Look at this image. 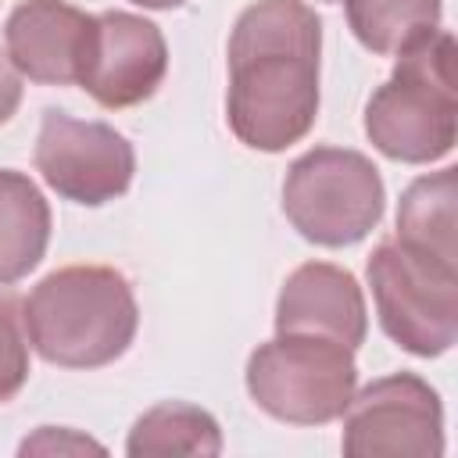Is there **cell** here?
Segmentation results:
<instances>
[{"instance_id":"obj_8","label":"cell","mask_w":458,"mask_h":458,"mask_svg":"<svg viewBox=\"0 0 458 458\" xmlns=\"http://www.w3.org/2000/svg\"><path fill=\"white\" fill-rule=\"evenodd\" d=\"M36 168L57 197L100 208L132 186L136 154L107 122L47 111L36 136Z\"/></svg>"},{"instance_id":"obj_14","label":"cell","mask_w":458,"mask_h":458,"mask_svg":"<svg viewBox=\"0 0 458 458\" xmlns=\"http://www.w3.org/2000/svg\"><path fill=\"white\" fill-rule=\"evenodd\" d=\"M125 451L132 458H154V454H218L222 451V429L211 411L186 404V401H165L143 411L125 440Z\"/></svg>"},{"instance_id":"obj_11","label":"cell","mask_w":458,"mask_h":458,"mask_svg":"<svg viewBox=\"0 0 458 458\" xmlns=\"http://www.w3.org/2000/svg\"><path fill=\"white\" fill-rule=\"evenodd\" d=\"M93 14L72 7L68 0H21L7 25L11 64L43 86H75L86 57Z\"/></svg>"},{"instance_id":"obj_4","label":"cell","mask_w":458,"mask_h":458,"mask_svg":"<svg viewBox=\"0 0 458 458\" xmlns=\"http://www.w3.org/2000/svg\"><path fill=\"white\" fill-rule=\"evenodd\" d=\"M379 168L351 147H315L301 154L283 179V215L318 247H351L383 218Z\"/></svg>"},{"instance_id":"obj_10","label":"cell","mask_w":458,"mask_h":458,"mask_svg":"<svg viewBox=\"0 0 458 458\" xmlns=\"http://www.w3.org/2000/svg\"><path fill=\"white\" fill-rule=\"evenodd\" d=\"M276 333L322 336L358 351L369 333V311L358 279L329 261H308L293 268L276 301Z\"/></svg>"},{"instance_id":"obj_9","label":"cell","mask_w":458,"mask_h":458,"mask_svg":"<svg viewBox=\"0 0 458 458\" xmlns=\"http://www.w3.org/2000/svg\"><path fill=\"white\" fill-rule=\"evenodd\" d=\"M168 72V43L161 29L129 11L93 14L79 82L100 107H132L154 97Z\"/></svg>"},{"instance_id":"obj_20","label":"cell","mask_w":458,"mask_h":458,"mask_svg":"<svg viewBox=\"0 0 458 458\" xmlns=\"http://www.w3.org/2000/svg\"><path fill=\"white\" fill-rule=\"evenodd\" d=\"M322 4H340V0H322Z\"/></svg>"},{"instance_id":"obj_2","label":"cell","mask_w":458,"mask_h":458,"mask_svg":"<svg viewBox=\"0 0 458 458\" xmlns=\"http://www.w3.org/2000/svg\"><path fill=\"white\" fill-rule=\"evenodd\" d=\"M21 322L43 361L57 369H104L129 351L140 308L118 268L68 265L32 286Z\"/></svg>"},{"instance_id":"obj_19","label":"cell","mask_w":458,"mask_h":458,"mask_svg":"<svg viewBox=\"0 0 458 458\" xmlns=\"http://www.w3.org/2000/svg\"><path fill=\"white\" fill-rule=\"evenodd\" d=\"M140 7H150V11H172V7H182L186 0H132Z\"/></svg>"},{"instance_id":"obj_7","label":"cell","mask_w":458,"mask_h":458,"mask_svg":"<svg viewBox=\"0 0 458 458\" xmlns=\"http://www.w3.org/2000/svg\"><path fill=\"white\" fill-rule=\"evenodd\" d=\"M344 454L354 458H440L444 404L415 372L372 379L344 408Z\"/></svg>"},{"instance_id":"obj_12","label":"cell","mask_w":458,"mask_h":458,"mask_svg":"<svg viewBox=\"0 0 458 458\" xmlns=\"http://www.w3.org/2000/svg\"><path fill=\"white\" fill-rule=\"evenodd\" d=\"M50 204L39 186L14 168H0V286L25 279L47 254Z\"/></svg>"},{"instance_id":"obj_3","label":"cell","mask_w":458,"mask_h":458,"mask_svg":"<svg viewBox=\"0 0 458 458\" xmlns=\"http://www.w3.org/2000/svg\"><path fill=\"white\" fill-rule=\"evenodd\" d=\"M454 36L437 29L397 54L394 75L365 104V136L404 165H429L454 150Z\"/></svg>"},{"instance_id":"obj_15","label":"cell","mask_w":458,"mask_h":458,"mask_svg":"<svg viewBox=\"0 0 458 458\" xmlns=\"http://www.w3.org/2000/svg\"><path fill=\"white\" fill-rule=\"evenodd\" d=\"M354 39L379 54L397 57L422 36L440 29V0H340Z\"/></svg>"},{"instance_id":"obj_18","label":"cell","mask_w":458,"mask_h":458,"mask_svg":"<svg viewBox=\"0 0 458 458\" xmlns=\"http://www.w3.org/2000/svg\"><path fill=\"white\" fill-rule=\"evenodd\" d=\"M64 447H75V451H100V444H93L89 437H68V433H54V426H43L39 437H32V440L21 444V454H29V451H64Z\"/></svg>"},{"instance_id":"obj_5","label":"cell","mask_w":458,"mask_h":458,"mask_svg":"<svg viewBox=\"0 0 458 458\" xmlns=\"http://www.w3.org/2000/svg\"><path fill=\"white\" fill-rule=\"evenodd\" d=\"M358 386L354 351L322 340L276 333L247 358V394L250 401L290 426H326L344 415Z\"/></svg>"},{"instance_id":"obj_17","label":"cell","mask_w":458,"mask_h":458,"mask_svg":"<svg viewBox=\"0 0 458 458\" xmlns=\"http://www.w3.org/2000/svg\"><path fill=\"white\" fill-rule=\"evenodd\" d=\"M18 104H21V72L0 50V125L11 122V114L18 111Z\"/></svg>"},{"instance_id":"obj_1","label":"cell","mask_w":458,"mask_h":458,"mask_svg":"<svg viewBox=\"0 0 458 458\" xmlns=\"http://www.w3.org/2000/svg\"><path fill=\"white\" fill-rule=\"evenodd\" d=\"M322 18L304 0H258L229 36L225 118L250 150L279 154L318 118Z\"/></svg>"},{"instance_id":"obj_16","label":"cell","mask_w":458,"mask_h":458,"mask_svg":"<svg viewBox=\"0 0 458 458\" xmlns=\"http://www.w3.org/2000/svg\"><path fill=\"white\" fill-rule=\"evenodd\" d=\"M29 379V336L11 297H0V404Z\"/></svg>"},{"instance_id":"obj_13","label":"cell","mask_w":458,"mask_h":458,"mask_svg":"<svg viewBox=\"0 0 458 458\" xmlns=\"http://www.w3.org/2000/svg\"><path fill=\"white\" fill-rule=\"evenodd\" d=\"M454 200H458V168H440L419 175L397 208V243L433 258L440 265L458 268L454 247Z\"/></svg>"},{"instance_id":"obj_6","label":"cell","mask_w":458,"mask_h":458,"mask_svg":"<svg viewBox=\"0 0 458 458\" xmlns=\"http://www.w3.org/2000/svg\"><path fill=\"white\" fill-rule=\"evenodd\" d=\"M369 286L383 333L408 354L437 358L458 340V268L422 258L397 240L369 254Z\"/></svg>"}]
</instances>
